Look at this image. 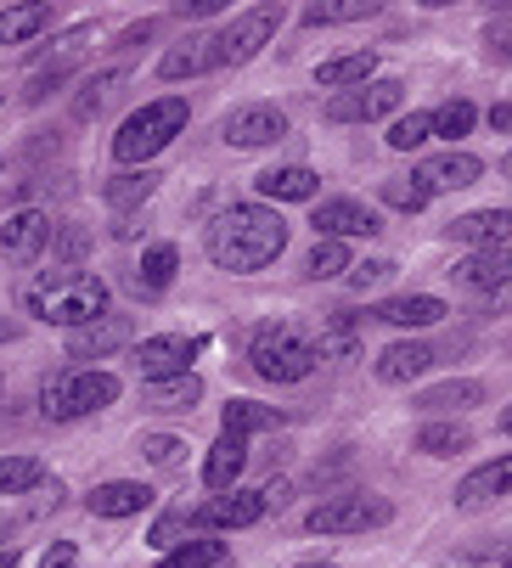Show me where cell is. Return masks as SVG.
Returning <instances> with one entry per match:
<instances>
[{
	"label": "cell",
	"instance_id": "7c38bea8",
	"mask_svg": "<svg viewBox=\"0 0 512 568\" xmlns=\"http://www.w3.org/2000/svg\"><path fill=\"white\" fill-rule=\"evenodd\" d=\"M46 242H51V220L40 209H23L0 231V254H7V265H34L46 254Z\"/></svg>",
	"mask_w": 512,
	"mask_h": 568
},
{
	"label": "cell",
	"instance_id": "e0dca14e",
	"mask_svg": "<svg viewBox=\"0 0 512 568\" xmlns=\"http://www.w3.org/2000/svg\"><path fill=\"white\" fill-rule=\"evenodd\" d=\"M479 175H484V164H479L473 152H440V158H429V164L416 170V181L429 186V197H434V192H462V186H473Z\"/></svg>",
	"mask_w": 512,
	"mask_h": 568
},
{
	"label": "cell",
	"instance_id": "277c9868",
	"mask_svg": "<svg viewBox=\"0 0 512 568\" xmlns=\"http://www.w3.org/2000/svg\"><path fill=\"white\" fill-rule=\"evenodd\" d=\"M321 349L304 327H293V321H277V327H265L260 338H253L248 349V366L253 377H265V383H304L315 372Z\"/></svg>",
	"mask_w": 512,
	"mask_h": 568
},
{
	"label": "cell",
	"instance_id": "ee69618b",
	"mask_svg": "<svg viewBox=\"0 0 512 568\" xmlns=\"http://www.w3.org/2000/svg\"><path fill=\"white\" fill-rule=\"evenodd\" d=\"M73 562H79V551H73L68 540H57V546L46 551V562H40V568H73Z\"/></svg>",
	"mask_w": 512,
	"mask_h": 568
},
{
	"label": "cell",
	"instance_id": "8d00e7d4",
	"mask_svg": "<svg viewBox=\"0 0 512 568\" xmlns=\"http://www.w3.org/2000/svg\"><path fill=\"white\" fill-rule=\"evenodd\" d=\"M479 124V108L468 102V97H456V102H445V108H434V135H445V141H456V135H468Z\"/></svg>",
	"mask_w": 512,
	"mask_h": 568
},
{
	"label": "cell",
	"instance_id": "7bdbcfd3",
	"mask_svg": "<svg viewBox=\"0 0 512 568\" xmlns=\"http://www.w3.org/2000/svg\"><path fill=\"white\" fill-rule=\"evenodd\" d=\"M181 529H203V524H198V513H169V518L152 529V546H175V535H181Z\"/></svg>",
	"mask_w": 512,
	"mask_h": 568
},
{
	"label": "cell",
	"instance_id": "db71d44e",
	"mask_svg": "<svg viewBox=\"0 0 512 568\" xmlns=\"http://www.w3.org/2000/svg\"><path fill=\"white\" fill-rule=\"evenodd\" d=\"M0 175H7V158H0Z\"/></svg>",
	"mask_w": 512,
	"mask_h": 568
},
{
	"label": "cell",
	"instance_id": "e575fe53",
	"mask_svg": "<svg viewBox=\"0 0 512 568\" xmlns=\"http://www.w3.org/2000/svg\"><path fill=\"white\" fill-rule=\"evenodd\" d=\"M304 271H310L315 282H327V276H350V248H344L338 236H315V248H310Z\"/></svg>",
	"mask_w": 512,
	"mask_h": 568
},
{
	"label": "cell",
	"instance_id": "9a60e30c",
	"mask_svg": "<svg viewBox=\"0 0 512 568\" xmlns=\"http://www.w3.org/2000/svg\"><path fill=\"white\" fill-rule=\"evenodd\" d=\"M265 513H271L265 490H231V496L198 507V524H203V529H248V524H260Z\"/></svg>",
	"mask_w": 512,
	"mask_h": 568
},
{
	"label": "cell",
	"instance_id": "816d5d0a",
	"mask_svg": "<svg viewBox=\"0 0 512 568\" xmlns=\"http://www.w3.org/2000/svg\"><path fill=\"white\" fill-rule=\"evenodd\" d=\"M501 175H506V181H512V152H506V158H501Z\"/></svg>",
	"mask_w": 512,
	"mask_h": 568
},
{
	"label": "cell",
	"instance_id": "d4e9b609",
	"mask_svg": "<svg viewBox=\"0 0 512 568\" xmlns=\"http://www.w3.org/2000/svg\"><path fill=\"white\" fill-rule=\"evenodd\" d=\"M378 321H389V327H434V321H445V304H440L434 293L383 298V304H378Z\"/></svg>",
	"mask_w": 512,
	"mask_h": 568
},
{
	"label": "cell",
	"instance_id": "8992f818",
	"mask_svg": "<svg viewBox=\"0 0 512 568\" xmlns=\"http://www.w3.org/2000/svg\"><path fill=\"white\" fill-rule=\"evenodd\" d=\"M389 518H394V507H389L383 496L350 490V496L321 501V507L304 518V529H310V535H367V529H378V524H389Z\"/></svg>",
	"mask_w": 512,
	"mask_h": 568
},
{
	"label": "cell",
	"instance_id": "b9f144b4",
	"mask_svg": "<svg viewBox=\"0 0 512 568\" xmlns=\"http://www.w3.org/2000/svg\"><path fill=\"white\" fill-rule=\"evenodd\" d=\"M394 276V260H361V265H350V287L355 293H372V287H383Z\"/></svg>",
	"mask_w": 512,
	"mask_h": 568
},
{
	"label": "cell",
	"instance_id": "836d02e7",
	"mask_svg": "<svg viewBox=\"0 0 512 568\" xmlns=\"http://www.w3.org/2000/svg\"><path fill=\"white\" fill-rule=\"evenodd\" d=\"M468 445H473V434L462 423H429V428L416 434V450L422 456H462Z\"/></svg>",
	"mask_w": 512,
	"mask_h": 568
},
{
	"label": "cell",
	"instance_id": "cb8c5ba5",
	"mask_svg": "<svg viewBox=\"0 0 512 568\" xmlns=\"http://www.w3.org/2000/svg\"><path fill=\"white\" fill-rule=\"evenodd\" d=\"M242 467H248V439H237V434H220V439H214V450H209V462H203V484L225 496V490H237Z\"/></svg>",
	"mask_w": 512,
	"mask_h": 568
},
{
	"label": "cell",
	"instance_id": "ac0fdd59",
	"mask_svg": "<svg viewBox=\"0 0 512 568\" xmlns=\"http://www.w3.org/2000/svg\"><path fill=\"white\" fill-rule=\"evenodd\" d=\"M84 507H91L97 518H135L152 507V490L135 478H113V484H97L91 496H84Z\"/></svg>",
	"mask_w": 512,
	"mask_h": 568
},
{
	"label": "cell",
	"instance_id": "d590c367",
	"mask_svg": "<svg viewBox=\"0 0 512 568\" xmlns=\"http://www.w3.org/2000/svg\"><path fill=\"white\" fill-rule=\"evenodd\" d=\"M124 85V68H108V73H97L91 85L79 91V102H73V119H97L108 102H113V91Z\"/></svg>",
	"mask_w": 512,
	"mask_h": 568
},
{
	"label": "cell",
	"instance_id": "44dd1931",
	"mask_svg": "<svg viewBox=\"0 0 512 568\" xmlns=\"http://www.w3.org/2000/svg\"><path fill=\"white\" fill-rule=\"evenodd\" d=\"M203 399V383L187 372V377H163V383H147L141 388V405L147 412H163V417H187L192 405Z\"/></svg>",
	"mask_w": 512,
	"mask_h": 568
},
{
	"label": "cell",
	"instance_id": "7a4b0ae2",
	"mask_svg": "<svg viewBox=\"0 0 512 568\" xmlns=\"http://www.w3.org/2000/svg\"><path fill=\"white\" fill-rule=\"evenodd\" d=\"M23 310L40 315V321H51V327L79 333V327H91V321L108 315V282L91 276V271H62V265H51V271H40V276L23 287Z\"/></svg>",
	"mask_w": 512,
	"mask_h": 568
},
{
	"label": "cell",
	"instance_id": "f1b7e54d",
	"mask_svg": "<svg viewBox=\"0 0 512 568\" xmlns=\"http://www.w3.org/2000/svg\"><path fill=\"white\" fill-rule=\"evenodd\" d=\"M484 399V383H473V377H456V383H440V388H429L416 405L422 412H468V405H479Z\"/></svg>",
	"mask_w": 512,
	"mask_h": 568
},
{
	"label": "cell",
	"instance_id": "60d3db41",
	"mask_svg": "<svg viewBox=\"0 0 512 568\" xmlns=\"http://www.w3.org/2000/svg\"><path fill=\"white\" fill-rule=\"evenodd\" d=\"M181 450H187V445H181L175 434H147V439H141V456H147L152 467H175Z\"/></svg>",
	"mask_w": 512,
	"mask_h": 568
},
{
	"label": "cell",
	"instance_id": "f5cc1de1",
	"mask_svg": "<svg viewBox=\"0 0 512 568\" xmlns=\"http://www.w3.org/2000/svg\"><path fill=\"white\" fill-rule=\"evenodd\" d=\"M299 568H338V562H299Z\"/></svg>",
	"mask_w": 512,
	"mask_h": 568
},
{
	"label": "cell",
	"instance_id": "ba28073f",
	"mask_svg": "<svg viewBox=\"0 0 512 568\" xmlns=\"http://www.w3.org/2000/svg\"><path fill=\"white\" fill-rule=\"evenodd\" d=\"M203 338H187V333H158V338H141L135 344V372L147 383H163V377H187L192 361H198Z\"/></svg>",
	"mask_w": 512,
	"mask_h": 568
},
{
	"label": "cell",
	"instance_id": "8fae6325",
	"mask_svg": "<svg viewBox=\"0 0 512 568\" xmlns=\"http://www.w3.org/2000/svg\"><path fill=\"white\" fill-rule=\"evenodd\" d=\"M451 282L468 293H501L512 282V248H473L468 260L451 265Z\"/></svg>",
	"mask_w": 512,
	"mask_h": 568
},
{
	"label": "cell",
	"instance_id": "7dc6e473",
	"mask_svg": "<svg viewBox=\"0 0 512 568\" xmlns=\"http://www.w3.org/2000/svg\"><path fill=\"white\" fill-rule=\"evenodd\" d=\"M490 130H495V135L512 130V102H495V108H490Z\"/></svg>",
	"mask_w": 512,
	"mask_h": 568
},
{
	"label": "cell",
	"instance_id": "f907efd6",
	"mask_svg": "<svg viewBox=\"0 0 512 568\" xmlns=\"http://www.w3.org/2000/svg\"><path fill=\"white\" fill-rule=\"evenodd\" d=\"M501 434H512V405H506V412H501Z\"/></svg>",
	"mask_w": 512,
	"mask_h": 568
},
{
	"label": "cell",
	"instance_id": "5b68a950",
	"mask_svg": "<svg viewBox=\"0 0 512 568\" xmlns=\"http://www.w3.org/2000/svg\"><path fill=\"white\" fill-rule=\"evenodd\" d=\"M119 399V377L113 372H62L46 383L40 394V412L51 423H73V417H91V412H108Z\"/></svg>",
	"mask_w": 512,
	"mask_h": 568
},
{
	"label": "cell",
	"instance_id": "1f68e13d",
	"mask_svg": "<svg viewBox=\"0 0 512 568\" xmlns=\"http://www.w3.org/2000/svg\"><path fill=\"white\" fill-rule=\"evenodd\" d=\"M158 181H163L158 170H130V175H113L102 197H108L113 209H135V203H147V197L158 192Z\"/></svg>",
	"mask_w": 512,
	"mask_h": 568
},
{
	"label": "cell",
	"instance_id": "74e56055",
	"mask_svg": "<svg viewBox=\"0 0 512 568\" xmlns=\"http://www.w3.org/2000/svg\"><path fill=\"white\" fill-rule=\"evenodd\" d=\"M434 135V113H405V119H394L389 124V146L394 152H411V146H422Z\"/></svg>",
	"mask_w": 512,
	"mask_h": 568
},
{
	"label": "cell",
	"instance_id": "c3c4849f",
	"mask_svg": "<svg viewBox=\"0 0 512 568\" xmlns=\"http://www.w3.org/2000/svg\"><path fill=\"white\" fill-rule=\"evenodd\" d=\"M0 568H18V551L7 546V551H0Z\"/></svg>",
	"mask_w": 512,
	"mask_h": 568
},
{
	"label": "cell",
	"instance_id": "f35d334b",
	"mask_svg": "<svg viewBox=\"0 0 512 568\" xmlns=\"http://www.w3.org/2000/svg\"><path fill=\"white\" fill-rule=\"evenodd\" d=\"M383 203L400 209V214H416L422 203H429V186H422L416 175H394V181H383Z\"/></svg>",
	"mask_w": 512,
	"mask_h": 568
},
{
	"label": "cell",
	"instance_id": "4316f807",
	"mask_svg": "<svg viewBox=\"0 0 512 568\" xmlns=\"http://www.w3.org/2000/svg\"><path fill=\"white\" fill-rule=\"evenodd\" d=\"M40 29H51V7H46V0H29V7H7V12H0V45H23Z\"/></svg>",
	"mask_w": 512,
	"mask_h": 568
},
{
	"label": "cell",
	"instance_id": "681fc988",
	"mask_svg": "<svg viewBox=\"0 0 512 568\" xmlns=\"http://www.w3.org/2000/svg\"><path fill=\"white\" fill-rule=\"evenodd\" d=\"M12 333H18V327H12V321H7V315H0V344H7Z\"/></svg>",
	"mask_w": 512,
	"mask_h": 568
},
{
	"label": "cell",
	"instance_id": "6da1fadb",
	"mask_svg": "<svg viewBox=\"0 0 512 568\" xmlns=\"http://www.w3.org/2000/svg\"><path fill=\"white\" fill-rule=\"evenodd\" d=\"M203 248H209V260L220 271H265L288 248V220L277 209H265V203H231L209 225Z\"/></svg>",
	"mask_w": 512,
	"mask_h": 568
},
{
	"label": "cell",
	"instance_id": "7402d4cb",
	"mask_svg": "<svg viewBox=\"0 0 512 568\" xmlns=\"http://www.w3.org/2000/svg\"><path fill=\"white\" fill-rule=\"evenodd\" d=\"M209 68H220L214 34H192V40H181L175 51H163V62H158L163 79H192V73H209Z\"/></svg>",
	"mask_w": 512,
	"mask_h": 568
},
{
	"label": "cell",
	"instance_id": "4fadbf2b",
	"mask_svg": "<svg viewBox=\"0 0 512 568\" xmlns=\"http://www.w3.org/2000/svg\"><path fill=\"white\" fill-rule=\"evenodd\" d=\"M501 496H512V456H495V462L473 467V473L456 484V507H462V513H479V507H490V501H501Z\"/></svg>",
	"mask_w": 512,
	"mask_h": 568
},
{
	"label": "cell",
	"instance_id": "4dcf8cb0",
	"mask_svg": "<svg viewBox=\"0 0 512 568\" xmlns=\"http://www.w3.org/2000/svg\"><path fill=\"white\" fill-rule=\"evenodd\" d=\"M225 562H231L225 540H181L158 568H225Z\"/></svg>",
	"mask_w": 512,
	"mask_h": 568
},
{
	"label": "cell",
	"instance_id": "2e32d148",
	"mask_svg": "<svg viewBox=\"0 0 512 568\" xmlns=\"http://www.w3.org/2000/svg\"><path fill=\"white\" fill-rule=\"evenodd\" d=\"M451 236L462 248H506L512 242V209H473V214L451 220Z\"/></svg>",
	"mask_w": 512,
	"mask_h": 568
},
{
	"label": "cell",
	"instance_id": "30bf717a",
	"mask_svg": "<svg viewBox=\"0 0 512 568\" xmlns=\"http://www.w3.org/2000/svg\"><path fill=\"white\" fill-rule=\"evenodd\" d=\"M310 225H315V236H378L383 225H378V214L361 203V197H327V203H315V214H310Z\"/></svg>",
	"mask_w": 512,
	"mask_h": 568
},
{
	"label": "cell",
	"instance_id": "f6af8a7d",
	"mask_svg": "<svg viewBox=\"0 0 512 568\" xmlns=\"http://www.w3.org/2000/svg\"><path fill=\"white\" fill-rule=\"evenodd\" d=\"M225 0H181V18H214Z\"/></svg>",
	"mask_w": 512,
	"mask_h": 568
},
{
	"label": "cell",
	"instance_id": "ffe728a7",
	"mask_svg": "<svg viewBox=\"0 0 512 568\" xmlns=\"http://www.w3.org/2000/svg\"><path fill=\"white\" fill-rule=\"evenodd\" d=\"M253 186H260V197H271V203H315L321 175L304 170V164H288V170H265Z\"/></svg>",
	"mask_w": 512,
	"mask_h": 568
},
{
	"label": "cell",
	"instance_id": "603a6c76",
	"mask_svg": "<svg viewBox=\"0 0 512 568\" xmlns=\"http://www.w3.org/2000/svg\"><path fill=\"white\" fill-rule=\"evenodd\" d=\"M440 355H434V344H422V338H405V344H389L383 355H378V377L383 383H411V377H422Z\"/></svg>",
	"mask_w": 512,
	"mask_h": 568
},
{
	"label": "cell",
	"instance_id": "d6a6232c",
	"mask_svg": "<svg viewBox=\"0 0 512 568\" xmlns=\"http://www.w3.org/2000/svg\"><path fill=\"white\" fill-rule=\"evenodd\" d=\"M40 478H46L40 456H0V496H29Z\"/></svg>",
	"mask_w": 512,
	"mask_h": 568
},
{
	"label": "cell",
	"instance_id": "5bb4252c",
	"mask_svg": "<svg viewBox=\"0 0 512 568\" xmlns=\"http://www.w3.org/2000/svg\"><path fill=\"white\" fill-rule=\"evenodd\" d=\"M130 333H135V327H130V315H102V321H91V327L68 333V361H102V355L124 349Z\"/></svg>",
	"mask_w": 512,
	"mask_h": 568
},
{
	"label": "cell",
	"instance_id": "3957f363",
	"mask_svg": "<svg viewBox=\"0 0 512 568\" xmlns=\"http://www.w3.org/2000/svg\"><path fill=\"white\" fill-rule=\"evenodd\" d=\"M187 119H192L187 97H158V102H147L141 113H130V119L119 124L113 158H119V164H141V170H147V158H158L169 141H175V135L187 130Z\"/></svg>",
	"mask_w": 512,
	"mask_h": 568
},
{
	"label": "cell",
	"instance_id": "484cf974",
	"mask_svg": "<svg viewBox=\"0 0 512 568\" xmlns=\"http://www.w3.org/2000/svg\"><path fill=\"white\" fill-rule=\"evenodd\" d=\"M175 271H181V254L169 248V242H158V248H147V254H141V271H135V293H141V298H158V293H169V282H175Z\"/></svg>",
	"mask_w": 512,
	"mask_h": 568
},
{
	"label": "cell",
	"instance_id": "bcb514c9",
	"mask_svg": "<svg viewBox=\"0 0 512 568\" xmlns=\"http://www.w3.org/2000/svg\"><path fill=\"white\" fill-rule=\"evenodd\" d=\"M260 490H265L271 507H288V478H271V484H260Z\"/></svg>",
	"mask_w": 512,
	"mask_h": 568
},
{
	"label": "cell",
	"instance_id": "f546056e",
	"mask_svg": "<svg viewBox=\"0 0 512 568\" xmlns=\"http://www.w3.org/2000/svg\"><path fill=\"white\" fill-rule=\"evenodd\" d=\"M372 12H378V0H315V7H304V23L332 29V23H361Z\"/></svg>",
	"mask_w": 512,
	"mask_h": 568
},
{
	"label": "cell",
	"instance_id": "ab89813d",
	"mask_svg": "<svg viewBox=\"0 0 512 568\" xmlns=\"http://www.w3.org/2000/svg\"><path fill=\"white\" fill-rule=\"evenodd\" d=\"M57 260H62V271H79V260H84V248H91V231H79V225H62L57 231Z\"/></svg>",
	"mask_w": 512,
	"mask_h": 568
},
{
	"label": "cell",
	"instance_id": "83f0119b",
	"mask_svg": "<svg viewBox=\"0 0 512 568\" xmlns=\"http://www.w3.org/2000/svg\"><path fill=\"white\" fill-rule=\"evenodd\" d=\"M265 428H277V412H271V405H260V399H231L225 412H220V434L248 439V434H265Z\"/></svg>",
	"mask_w": 512,
	"mask_h": 568
},
{
	"label": "cell",
	"instance_id": "9c48e42d",
	"mask_svg": "<svg viewBox=\"0 0 512 568\" xmlns=\"http://www.w3.org/2000/svg\"><path fill=\"white\" fill-rule=\"evenodd\" d=\"M220 135H225V146H271V141L288 135V119L271 102H242V108L225 113Z\"/></svg>",
	"mask_w": 512,
	"mask_h": 568
},
{
	"label": "cell",
	"instance_id": "52a82bcc",
	"mask_svg": "<svg viewBox=\"0 0 512 568\" xmlns=\"http://www.w3.org/2000/svg\"><path fill=\"white\" fill-rule=\"evenodd\" d=\"M282 29V7H248V12H237L220 34H214V45H220V68H237V62H248V57H260V45L271 40Z\"/></svg>",
	"mask_w": 512,
	"mask_h": 568
},
{
	"label": "cell",
	"instance_id": "d6986e66",
	"mask_svg": "<svg viewBox=\"0 0 512 568\" xmlns=\"http://www.w3.org/2000/svg\"><path fill=\"white\" fill-rule=\"evenodd\" d=\"M372 68H378V51L327 57V62L315 68V85H327V91H361V85H372Z\"/></svg>",
	"mask_w": 512,
	"mask_h": 568
}]
</instances>
